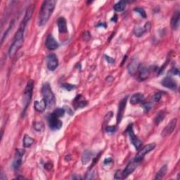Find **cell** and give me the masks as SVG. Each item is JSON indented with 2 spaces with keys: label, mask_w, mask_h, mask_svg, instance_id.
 Returning a JSON list of instances; mask_svg holds the SVG:
<instances>
[{
  "label": "cell",
  "mask_w": 180,
  "mask_h": 180,
  "mask_svg": "<svg viewBox=\"0 0 180 180\" xmlns=\"http://www.w3.org/2000/svg\"><path fill=\"white\" fill-rule=\"evenodd\" d=\"M165 116H166L165 111H163V110H162V111H160L155 116V118H154L155 124L157 125H159L160 123L162 122L164 119H165Z\"/></svg>",
  "instance_id": "23"
},
{
  "label": "cell",
  "mask_w": 180,
  "mask_h": 180,
  "mask_svg": "<svg viewBox=\"0 0 180 180\" xmlns=\"http://www.w3.org/2000/svg\"><path fill=\"white\" fill-rule=\"evenodd\" d=\"M167 171H168V166L166 165H164L163 166L161 167V168L160 169V170L157 173L156 175H155V179H163V177L165 175Z\"/></svg>",
  "instance_id": "24"
},
{
  "label": "cell",
  "mask_w": 180,
  "mask_h": 180,
  "mask_svg": "<svg viewBox=\"0 0 180 180\" xmlns=\"http://www.w3.org/2000/svg\"><path fill=\"white\" fill-rule=\"evenodd\" d=\"M134 12L136 13H139V15L141 16L143 18H147V14L146 12H145V10L143 9V8L141 7H136L135 9H134Z\"/></svg>",
  "instance_id": "29"
},
{
  "label": "cell",
  "mask_w": 180,
  "mask_h": 180,
  "mask_svg": "<svg viewBox=\"0 0 180 180\" xmlns=\"http://www.w3.org/2000/svg\"><path fill=\"white\" fill-rule=\"evenodd\" d=\"M126 8V2L120 1L117 2L114 6V10L116 12H122Z\"/></svg>",
  "instance_id": "25"
},
{
  "label": "cell",
  "mask_w": 180,
  "mask_h": 180,
  "mask_svg": "<svg viewBox=\"0 0 180 180\" xmlns=\"http://www.w3.org/2000/svg\"><path fill=\"white\" fill-rule=\"evenodd\" d=\"M33 10H34L33 5H30V6L26 9L23 19L21 23L19 28H18L17 32L15 34L14 37H13V42L9 49V56L10 57H12V56H14L16 54V53L23 46L24 42V33H25V27L27 23H28V21L31 18Z\"/></svg>",
  "instance_id": "1"
},
{
  "label": "cell",
  "mask_w": 180,
  "mask_h": 180,
  "mask_svg": "<svg viewBox=\"0 0 180 180\" xmlns=\"http://www.w3.org/2000/svg\"><path fill=\"white\" fill-rule=\"evenodd\" d=\"M45 46H46V47L49 50L52 51L57 49L58 47V44L52 35H49L47 37L46 42H45Z\"/></svg>",
  "instance_id": "15"
},
{
  "label": "cell",
  "mask_w": 180,
  "mask_h": 180,
  "mask_svg": "<svg viewBox=\"0 0 180 180\" xmlns=\"http://www.w3.org/2000/svg\"><path fill=\"white\" fill-rule=\"evenodd\" d=\"M23 141V146L25 148H28L30 147L34 143V139L32 138L31 136L25 134V135L24 136Z\"/></svg>",
  "instance_id": "26"
},
{
  "label": "cell",
  "mask_w": 180,
  "mask_h": 180,
  "mask_svg": "<svg viewBox=\"0 0 180 180\" xmlns=\"http://www.w3.org/2000/svg\"><path fill=\"white\" fill-rule=\"evenodd\" d=\"M113 116V112H108V113H107V115H106V117H105V118H104V122L105 123H108V121L110 120L111 119V118Z\"/></svg>",
  "instance_id": "34"
},
{
  "label": "cell",
  "mask_w": 180,
  "mask_h": 180,
  "mask_svg": "<svg viewBox=\"0 0 180 180\" xmlns=\"http://www.w3.org/2000/svg\"><path fill=\"white\" fill-rule=\"evenodd\" d=\"M127 132L128 133V136L130 137L132 144L134 145V146L135 147V149L136 150H139V149H141V147L142 146V142L139 139L137 136H136V134H134L133 131V125L130 124L128 126V127L127 129Z\"/></svg>",
  "instance_id": "6"
},
{
  "label": "cell",
  "mask_w": 180,
  "mask_h": 180,
  "mask_svg": "<svg viewBox=\"0 0 180 180\" xmlns=\"http://www.w3.org/2000/svg\"><path fill=\"white\" fill-rule=\"evenodd\" d=\"M56 4V1L55 0H47L43 2L39 13L38 24L39 26H43L47 23L55 9Z\"/></svg>",
  "instance_id": "2"
},
{
  "label": "cell",
  "mask_w": 180,
  "mask_h": 180,
  "mask_svg": "<svg viewBox=\"0 0 180 180\" xmlns=\"http://www.w3.org/2000/svg\"><path fill=\"white\" fill-rule=\"evenodd\" d=\"M155 146H156V145H155V143H151L144 146L143 148H141V149L139 150L137 154H136V156L134 157V160H135L138 163L141 162L142 160L144 159L145 155L149 154L150 151H153V150L155 148Z\"/></svg>",
  "instance_id": "5"
},
{
  "label": "cell",
  "mask_w": 180,
  "mask_h": 180,
  "mask_svg": "<svg viewBox=\"0 0 180 180\" xmlns=\"http://www.w3.org/2000/svg\"><path fill=\"white\" fill-rule=\"evenodd\" d=\"M161 97H162V95H161V93L158 92V93H155L154 95V99L155 101L158 102L161 99Z\"/></svg>",
  "instance_id": "36"
},
{
  "label": "cell",
  "mask_w": 180,
  "mask_h": 180,
  "mask_svg": "<svg viewBox=\"0 0 180 180\" xmlns=\"http://www.w3.org/2000/svg\"><path fill=\"white\" fill-rule=\"evenodd\" d=\"M111 21H114V22H116V21H117V16L115 15L114 17H113V18H111Z\"/></svg>",
  "instance_id": "43"
},
{
  "label": "cell",
  "mask_w": 180,
  "mask_h": 180,
  "mask_svg": "<svg viewBox=\"0 0 180 180\" xmlns=\"http://www.w3.org/2000/svg\"><path fill=\"white\" fill-rule=\"evenodd\" d=\"M106 130L107 132H114L116 131V127L115 126H107Z\"/></svg>",
  "instance_id": "35"
},
{
  "label": "cell",
  "mask_w": 180,
  "mask_h": 180,
  "mask_svg": "<svg viewBox=\"0 0 180 180\" xmlns=\"http://www.w3.org/2000/svg\"><path fill=\"white\" fill-rule=\"evenodd\" d=\"M153 104L150 102H146V103H144L143 105H142V108H144L145 112H148L152 108Z\"/></svg>",
  "instance_id": "32"
},
{
  "label": "cell",
  "mask_w": 180,
  "mask_h": 180,
  "mask_svg": "<svg viewBox=\"0 0 180 180\" xmlns=\"http://www.w3.org/2000/svg\"><path fill=\"white\" fill-rule=\"evenodd\" d=\"M13 25H14V21H12V22L10 23V25H9V28H8V29L7 30L4 32V33L3 34V35H2V40H1L2 44H3V42H4V39L7 38V37L8 36V35L9 34L10 31L12 30L13 27Z\"/></svg>",
  "instance_id": "27"
},
{
  "label": "cell",
  "mask_w": 180,
  "mask_h": 180,
  "mask_svg": "<svg viewBox=\"0 0 180 180\" xmlns=\"http://www.w3.org/2000/svg\"><path fill=\"white\" fill-rule=\"evenodd\" d=\"M144 101V96L141 93H135L132 95L130 102L132 105H136L142 103Z\"/></svg>",
  "instance_id": "17"
},
{
  "label": "cell",
  "mask_w": 180,
  "mask_h": 180,
  "mask_svg": "<svg viewBox=\"0 0 180 180\" xmlns=\"http://www.w3.org/2000/svg\"><path fill=\"white\" fill-rule=\"evenodd\" d=\"M161 84L166 88L170 89V90H176L177 88V83L174 80L173 77H171L170 76L165 77V78H163V80L161 81Z\"/></svg>",
  "instance_id": "14"
},
{
  "label": "cell",
  "mask_w": 180,
  "mask_h": 180,
  "mask_svg": "<svg viewBox=\"0 0 180 180\" xmlns=\"http://www.w3.org/2000/svg\"><path fill=\"white\" fill-rule=\"evenodd\" d=\"M87 104H88L87 101L83 99L81 95H77L76 97V99L73 100V102H72V105H73V106H75V108H76V109L84 108V107L87 106Z\"/></svg>",
  "instance_id": "16"
},
{
  "label": "cell",
  "mask_w": 180,
  "mask_h": 180,
  "mask_svg": "<svg viewBox=\"0 0 180 180\" xmlns=\"http://www.w3.org/2000/svg\"><path fill=\"white\" fill-rule=\"evenodd\" d=\"M177 124V120L176 118H174V119L172 120L167 125V126L163 129L162 132H161V136H163V137H165V136L170 135V134L173 132L174 129H175Z\"/></svg>",
  "instance_id": "13"
},
{
  "label": "cell",
  "mask_w": 180,
  "mask_h": 180,
  "mask_svg": "<svg viewBox=\"0 0 180 180\" xmlns=\"http://www.w3.org/2000/svg\"><path fill=\"white\" fill-rule=\"evenodd\" d=\"M134 35H135L136 37H140L144 35V34L146 33V30H145V29L144 28L139 27V28H134Z\"/></svg>",
  "instance_id": "28"
},
{
  "label": "cell",
  "mask_w": 180,
  "mask_h": 180,
  "mask_svg": "<svg viewBox=\"0 0 180 180\" xmlns=\"http://www.w3.org/2000/svg\"><path fill=\"white\" fill-rule=\"evenodd\" d=\"M34 87V83L33 81H30L28 82L26 85V87L24 91L23 95V104H24V110L23 113H25V111L28 106H29L30 101L32 99V96H33V90Z\"/></svg>",
  "instance_id": "4"
},
{
  "label": "cell",
  "mask_w": 180,
  "mask_h": 180,
  "mask_svg": "<svg viewBox=\"0 0 180 180\" xmlns=\"http://www.w3.org/2000/svg\"><path fill=\"white\" fill-rule=\"evenodd\" d=\"M127 99H128V96H125V98H123L122 100L120 101L119 105H118V113H117V125H118L120 124L123 118V115H124V112L125 111V108H126V105H127Z\"/></svg>",
  "instance_id": "9"
},
{
  "label": "cell",
  "mask_w": 180,
  "mask_h": 180,
  "mask_svg": "<svg viewBox=\"0 0 180 180\" xmlns=\"http://www.w3.org/2000/svg\"><path fill=\"white\" fill-rule=\"evenodd\" d=\"M115 179H122L121 175V170H118L115 174Z\"/></svg>",
  "instance_id": "37"
},
{
  "label": "cell",
  "mask_w": 180,
  "mask_h": 180,
  "mask_svg": "<svg viewBox=\"0 0 180 180\" xmlns=\"http://www.w3.org/2000/svg\"><path fill=\"white\" fill-rule=\"evenodd\" d=\"M65 110H64L63 108H56L54 111L53 112V113L55 115H56V116L58 117V118H61V117H63L64 114H65Z\"/></svg>",
  "instance_id": "31"
},
{
  "label": "cell",
  "mask_w": 180,
  "mask_h": 180,
  "mask_svg": "<svg viewBox=\"0 0 180 180\" xmlns=\"http://www.w3.org/2000/svg\"><path fill=\"white\" fill-rule=\"evenodd\" d=\"M179 17H180V13L179 11H176L175 12L173 13V17L171 18L170 24L172 28L174 30H177L179 28Z\"/></svg>",
  "instance_id": "18"
},
{
  "label": "cell",
  "mask_w": 180,
  "mask_h": 180,
  "mask_svg": "<svg viewBox=\"0 0 180 180\" xmlns=\"http://www.w3.org/2000/svg\"><path fill=\"white\" fill-rule=\"evenodd\" d=\"M42 94L43 99L46 101L47 108L49 109L54 108L56 106V98L49 83H44L42 85Z\"/></svg>",
  "instance_id": "3"
},
{
  "label": "cell",
  "mask_w": 180,
  "mask_h": 180,
  "mask_svg": "<svg viewBox=\"0 0 180 180\" xmlns=\"http://www.w3.org/2000/svg\"><path fill=\"white\" fill-rule=\"evenodd\" d=\"M138 79L139 81H144L151 74V68L144 65H139L138 71Z\"/></svg>",
  "instance_id": "12"
},
{
  "label": "cell",
  "mask_w": 180,
  "mask_h": 180,
  "mask_svg": "<svg viewBox=\"0 0 180 180\" xmlns=\"http://www.w3.org/2000/svg\"><path fill=\"white\" fill-rule=\"evenodd\" d=\"M170 74L173 75V76H174V75H178L179 74V70L176 68H173L170 70Z\"/></svg>",
  "instance_id": "38"
},
{
  "label": "cell",
  "mask_w": 180,
  "mask_h": 180,
  "mask_svg": "<svg viewBox=\"0 0 180 180\" xmlns=\"http://www.w3.org/2000/svg\"><path fill=\"white\" fill-rule=\"evenodd\" d=\"M35 130L37 132H42L44 130V124L42 122H36L33 124Z\"/></svg>",
  "instance_id": "30"
},
{
  "label": "cell",
  "mask_w": 180,
  "mask_h": 180,
  "mask_svg": "<svg viewBox=\"0 0 180 180\" xmlns=\"http://www.w3.org/2000/svg\"><path fill=\"white\" fill-rule=\"evenodd\" d=\"M139 163L136 162L135 160H132L131 162L129 163L127 166H126L124 170H121V175L122 179H125L127 177L130 175V174L133 173V172L136 170V168L138 167Z\"/></svg>",
  "instance_id": "8"
},
{
  "label": "cell",
  "mask_w": 180,
  "mask_h": 180,
  "mask_svg": "<svg viewBox=\"0 0 180 180\" xmlns=\"http://www.w3.org/2000/svg\"><path fill=\"white\" fill-rule=\"evenodd\" d=\"M62 87L63 88H65L66 90L68 91H72V90H74L76 87L75 85H72L71 84H68V83H64L62 85Z\"/></svg>",
  "instance_id": "33"
},
{
  "label": "cell",
  "mask_w": 180,
  "mask_h": 180,
  "mask_svg": "<svg viewBox=\"0 0 180 180\" xmlns=\"http://www.w3.org/2000/svg\"><path fill=\"white\" fill-rule=\"evenodd\" d=\"M94 158V153L90 150H86L82 155V163L83 165H87Z\"/></svg>",
  "instance_id": "20"
},
{
  "label": "cell",
  "mask_w": 180,
  "mask_h": 180,
  "mask_svg": "<svg viewBox=\"0 0 180 180\" xmlns=\"http://www.w3.org/2000/svg\"><path fill=\"white\" fill-rule=\"evenodd\" d=\"M151 23H150L149 22H148L146 23V24H145V25H144V29H145V30H146V32H148V31H149L150 30H151Z\"/></svg>",
  "instance_id": "39"
},
{
  "label": "cell",
  "mask_w": 180,
  "mask_h": 180,
  "mask_svg": "<svg viewBox=\"0 0 180 180\" xmlns=\"http://www.w3.org/2000/svg\"><path fill=\"white\" fill-rule=\"evenodd\" d=\"M25 151L24 149H18L16 150L15 158L13 163V168L14 170H18L22 164V158L25 154Z\"/></svg>",
  "instance_id": "11"
},
{
  "label": "cell",
  "mask_w": 180,
  "mask_h": 180,
  "mask_svg": "<svg viewBox=\"0 0 180 180\" xmlns=\"http://www.w3.org/2000/svg\"><path fill=\"white\" fill-rule=\"evenodd\" d=\"M139 65H140V64H139L138 63V61H136V60H134L132 61V62L129 64V66H128L129 73L132 75V76H133V75L136 73V72H137Z\"/></svg>",
  "instance_id": "22"
},
{
  "label": "cell",
  "mask_w": 180,
  "mask_h": 180,
  "mask_svg": "<svg viewBox=\"0 0 180 180\" xmlns=\"http://www.w3.org/2000/svg\"><path fill=\"white\" fill-rule=\"evenodd\" d=\"M53 167V165H52V164H51L49 163H46L45 164V165H44V168L47 169V170H50V169H52Z\"/></svg>",
  "instance_id": "42"
},
{
  "label": "cell",
  "mask_w": 180,
  "mask_h": 180,
  "mask_svg": "<svg viewBox=\"0 0 180 180\" xmlns=\"http://www.w3.org/2000/svg\"><path fill=\"white\" fill-rule=\"evenodd\" d=\"M112 162H113L112 158H106V159H105V160H104V164H105V165H108V164L111 163Z\"/></svg>",
  "instance_id": "40"
},
{
  "label": "cell",
  "mask_w": 180,
  "mask_h": 180,
  "mask_svg": "<svg viewBox=\"0 0 180 180\" xmlns=\"http://www.w3.org/2000/svg\"><path fill=\"white\" fill-rule=\"evenodd\" d=\"M16 179H25V177H17Z\"/></svg>",
  "instance_id": "44"
},
{
  "label": "cell",
  "mask_w": 180,
  "mask_h": 180,
  "mask_svg": "<svg viewBox=\"0 0 180 180\" xmlns=\"http://www.w3.org/2000/svg\"><path fill=\"white\" fill-rule=\"evenodd\" d=\"M57 25L58 28V31L60 33H66L68 32V28H67V23L66 20L63 17L59 18L57 21Z\"/></svg>",
  "instance_id": "19"
},
{
  "label": "cell",
  "mask_w": 180,
  "mask_h": 180,
  "mask_svg": "<svg viewBox=\"0 0 180 180\" xmlns=\"http://www.w3.org/2000/svg\"><path fill=\"white\" fill-rule=\"evenodd\" d=\"M47 66L51 71H54L58 66V59L54 53H51L47 56Z\"/></svg>",
  "instance_id": "10"
},
{
  "label": "cell",
  "mask_w": 180,
  "mask_h": 180,
  "mask_svg": "<svg viewBox=\"0 0 180 180\" xmlns=\"http://www.w3.org/2000/svg\"><path fill=\"white\" fill-rule=\"evenodd\" d=\"M34 108L35 109V111H37V112L39 113L44 112L47 108L46 101L44 100V99H42L40 101H35L34 104Z\"/></svg>",
  "instance_id": "21"
},
{
  "label": "cell",
  "mask_w": 180,
  "mask_h": 180,
  "mask_svg": "<svg viewBox=\"0 0 180 180\" xmlns=\"http://www.w3.org/2000/svg\"><path fill=\"white\" fill-rule=\"evenodd\" d=\"M48 122H49V128L52 130H58L63 126L62 121L53 113L52 114H50L49 118H48Z\"/></svg>",
  "instance_id": "7"
},
{
  "label": "cell",
  "mask_w": 180,
  "mask_h": 180,
  "mask_svg": "<svg viewBox=\"0 0 180 180\" xmlns=\"http://www.w3.org/2000/svg\"><path fill=\"white\" fill-rule=\"evenodd\" d=\"M105 57H106V61H108V63H114V61H115L114 59H113V58H110L109 56H105Z\"/></svg>",
  "instance_id": "41"
}]
</instances>
